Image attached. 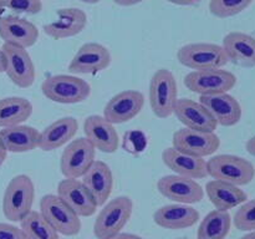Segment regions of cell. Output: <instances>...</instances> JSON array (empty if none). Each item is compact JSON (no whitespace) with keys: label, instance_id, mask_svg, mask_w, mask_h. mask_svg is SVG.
<instances>
[{"label":"cell","instance_id":"6da1fadb","mask_svg":"<svg viewBox=\"0 0 255 239\" xmlns=\"http://www.w3.org/2000/svg\"><path fill=\"white\" fill-rule=\"evenodd\" d=\"M35 199V186L26 174L12 177L2 197V213L7 221L21 222L30 212Z\"/></svg>","mask_w":255,"mask_h":239},{"label":"cell","instance_id":"7a4b0ae2","mask_svg":"<svg viewBox=\"0 0 255 239\" xmlns=\"http://www.w3.org/2000/svg\"><path fill=\"white\" fill-rule=\"evenodd\" d=\"M133 211V202L127 196H119L102 206L94 223V234L97 239H111L121 233Z\"/></svg>","mask_w":255,"mask_h":239},{"label":"cell","instance_id":"3957f363","mask_svg":"<svg viewBox=\"0 0 255 239\" xmlns=\"http://www.w3.org/2000/svg\"><path fill=\"white\" fill-rule=\"evenodd\" d=\"M207 171L217 181H223L234 186H247L255 177L254 164L236 154H217L207 161Z\"/></svg>","mask_w":255,"mask_h":239},{"label":"cell","instance_id":"277c9868","mask_svg":"<svg viewBox=\"0 0 255 239\" xmlns=\"http://www.w3.org/2000/svg\"><path fill=\"white\" fill-rule=\"evenodd\" d=\"M41 91L50 101L72 105L89 99L91 86L81 77L72 75H52L42 81Z\"/></svg>","mask_w":255,"mask_h":239},{"label":"cell","instance_id":"5b68a950","mask_svg":"<svg viewBox=\"0 0 255 239\" xmlns=\"http://www.w3.org/2000/svg\"><path fill=\"white\" fill-rule=\"evenodd\" d=\"M177 59L183 66L194 70L223 69L228 57L222 45L212 42H191L177 51Z\"/></svg>","mask_w":255,"mask_h":239},{"label":"cell","instance_id":"8992f818","mask_svg":"<svg viewBox=\"0 0 255 239\" xmlns=\"http://www.w3.org/2000/svg\"><path fill=\"white\" fill-rule=\"evenodd\" d=\"M178 96L177 81L172 71L159 69L149 82V105L152 112L158 119H168L173 114Z\"/></svg>","mask_w":255,"mask_h":239},{"label":"cell","instance_id":"52a82bcc","mask_svg":"<svg viewBox=\"0 0 255 239\" xmlns=\"http://www.w3.org/2000/svg\"><path fill=\"white\" fill-rule=\"evenodd\" d=\"M40 213L62 236L74 237L81 231L80 217L57 194H45L40 199Z\"/></svg>","mask_w":255,"mask_h":239},{"label":"cell","instance_id":"ba28073f","mask_svg":"<svg viewBox=\"0 0 255 239\" xmlns=\"http://www.w3.org/2000/svg\"><path fill=\"white\" fill-rule=\"evenodd\" d=\"M184 86L199 96L226 94L237 85V76L223 69L197 70L184 76Z\"/></svg>","mask_w":255,"mask_h":239},{"label":"cell","instance_id":"9c48e42d","mask_svg":"<svg viewBox=\"0 0 255 239\" xmlns=\"http://www.w3.org/2000/svg\"><path fill=\"white\" fill-rule=\"evenodd\" d=\"M96 149L86 137L72 139L65 147L60 158V169L65 178L79 179L96 159Z\"/></svg>","mask_w":255,"mask_h":239},{"label":"cell","instance_id":"30bf717a","mask_svg":"<svg viewBox=\"0 0 255 239\" xmlns=\"http://www.w3.org/2000/svg\"><path fill=\"white\" fill-rule=\"evenodd\" d=\"M5 57V74L20 89L32 86L36 77L34 61L26 49L10 44L0 47Z\"/></svg>","mask_w":255,"mask_h":239},{"label":"cell","instance_id":"8fae6325","mask_svg":"<svg viewBox=\"0 0 255 239\" xmlns=\"http://www.w3.org/2000/svg\"><path fill=\"white\" fill-rule=\"evenodd\" d=\"M172 144L177 151L204 158L218 151L221 139L214 132L196 131L183 127L173 133Z\"/></svg>","mask_w":255,"mask_h":239},{"label":"cell","instance_id":"7c38bea8","mask_svg":"<svg viewBox=\"0 0 255 239\" xmlns=\"http://www.w3.org/2000/svg\"><path fill=\"white\" fill-rule=\"evenodd\" d=\"M157 189L167 199L179 204L199 203L204 198V189L196 179L168 174L157 182Z\"/></svg>","mask_w":255,"mask_h":239},{"label":"cell","instance_id":"4fadbf2b","mask_svg":"<svg viewBox=\"0 0 255 239\" xmlns=\"http://www.w3.org/2000/svg\"><path fill=\"white\" fill-rule=\"evenodd\" d=\"M144 106V95L137 90H125L109 100L104 109V117L112 124L133 120Z\"/></svg>","mask_w":255,"mask_h":239},{"label":"cell","instance_id":"5bb4252c","mask_svg":"<svg viewBox=\"0 0 255 239\" xmlns=\"http://www.w3.org/2000/svg\"><path fill=\"white\" fill-rule=\"evenodd\" d=\"M110 50L99 42H86L82 45L69 64L72 74L94 75L106 70L111 65Z\"/></svg>","mask_w":255,"mask_h":239},{"label":"cell","instance_id":"9a60e30c","mask_svg":"<svg viewBox=\"0 0 255 239\" xmlns=\"http://www.w3.org/2000/svg\"><path fill=\"white\" fill-rule=\"evenodd\" d=\"M57 196L79 217H92L97 211L96 202L80 179L65 178L57 184Z\"/></svg>","mask_w":255,"mask_h":239},{"label":"cell","instance_id":"2e32d148","mask_svg":"<svg viewBox=\"0 0 255 239\" xmlns=\"http://www.w3.org/2000/svg\"><path fill=\"white\" fill-rule=\"evenodd\" d=\"M56 20L44 25V32L54 40L72 37L82 32L87 25V15L79 7H62L56 11Z\"/></svg>","mask_w":255,"mask_h":239},{"label":"cell","instance_id":"e0dca14e","mask_svg":"<svg viewBox=\"0 0 255 239\" xmlns=\"http://www.w3.org/2000/svg\"><path fill=\"white\" fill-rule=\"evenodd\" d=\"M0 37L4 44L27 49L36 44L39 30L29 20L9 15L0 17Z\"/></svg>","mask_w":255,"mask_h":239},{"label":"cell","instance_id":"ac0fdd59","mask_svg":"<svg viewBox=\"0 0 255 239\" xmlns=\"http://www.w3.org/2000/svg\"><path fill=\"white\" fill-rule=\"evenodd\" d=\"M84 132L95 149L104 153H115L119 149L120 138L115 124L104 116L91 115L84 122Z\"/></svg>","mask_w":255,"mask_h":239},{"label":"cell","instance_id":"d6986e66","mask_svg":"<svg viewBox=\"0 0 255 239\" xmlns=\"http://www.w3.org/2000/svg\"><path fill=\"white\" fill-rule=\"evenodd\" d=\"M173 114L187 128L203 132H214L218 126L213 115L201 102L191 99L177 100Z\"/></svg>","mask_w":255,"mask_h":239},{"label":"cell","instance_id":"ffe728a7","mask_svg":"<svg viewBox=\"0 0 255 239\" xmlns=\"http://www.w3.org/2000/svg\"><path fill=\"white\" fill-rule=\"evenodd\" d=\"M81 178L97 207H102L109 202L114 189V174L109 164L96 159Z\"/></svg>","mask_w":255,"mask_h":239},{"label":"cell","instance_id":"44dd1931","mask_svg":"<svg viewBox=\"0 0 255 239\" xmlns=\"http://www.w3.org/2000/svg\"><path fill=\"white\" fill-rule=\"evenodd\" d=\"M162 161L177 176L191 179H203L208 176L206 159L179 152L173 147H168L162 152Z\"/></svg>","mask_w":255,"mask_h":239},{"label":"cell","instance_id":"7402d4cb","mask_svg":"<svg viewBox=\"0 0 255 239\" xmlns=\"http://www.w3.org/2000/svg\"><path fill=\"white\" fill-rule=\"evenodd\" d=\"M199 102L213 115L217 123L223 127L236 126L242 119V106L234 96L226 94L201 96Z\"/></svg>","mask_w":255,"mask_h":239},{"label":"cell","instance_id":"603a6c76","mask_svg":"<svg viewBox=\"0 0 255 239\" xmlns=\"http://www.w3.org/2000/svg\"><path fill=\"white\" fill-rule=\"evenodd\" d=\"M199 212L188 204H167L153 213V221L158 227L179 231L193 227L199 221Z\"/></svg>","mask_w":255,"mask_h":239},{"label":"cell","instance_id":"cb8c5ba5","mask_svg":"<svg viewBox=\"0 0 255 239\" xmlns=\"http://www.w3.org/2000/svg\"><path fill=\"white\" fill-rule=\"evenodd\" d=\"M228 61L241 67H255V37L242 31H232L223 39Z\"/></svg>","mask_w":255,"mask_h":239},{"label":"cell","instance_id":"d4e9b609","mask_svg":"<svg viewBox=\"0 0 255 239\" xmlns=\"http://www.w3.org/2000/svg\"><path fill=\"white\" fill-rule=\"evenodd\" d=\"M79 129V122L75 117L66 116L56 120L40 132L39 148L42 151H54L72 141Z\"/></svg>","mask_w":255,"mask_h":239},{"label":"cell","instance_id":"484cf974","mask_svg":"<svg viewBox=\"0 0 255 239\" xmlns=\"http://www.w3.org/2000/svg\"><path fill=\"white\" fill-rule=\"evenodd\" d=\"M204 192L218 211L228 212L229 209L239 207L248 199V194L241 187L217 179L207 182Z\"/></svg>","mask_w":255,"mask_h":239},{"label":"cell","instance_id":"4316f807","mask_svg":"<svg viewBox=\"0 0 255 239\" xmlns=\"http://www.w3.org/2000/svg\"><path fill=\"white\" fill-rule=\"evenodd\" d=\"M40 132L35 127L26 124L6 127L0 129V141L6 152L24 153L37 148Z\"/></svg>","mask_w":255,"mask_h":239},{"label":"cell","instance_id":"83f0119b","mask_svg":"<svg viewBox=\"0 0 255 239\" xmlns=\"http://www.w3.org/2000/svg\"><path fill=\"white\" fill-rule=\"evenodd\" d=\"M32 114V104L25 97H5L0 100V127L22 124Z\"/></svg>","mask_w":255,"mask_h":239},{"label":"cell","instance_id":"f1b7e54d","mask_svg":"<svg viewBox=\"0 0 255 239\" xmlns=\"http://www.w3.org/2000/svg\"><path fill=\"white\" fill-rule=\"evenodd\" d=\"M232 217L229 212H209L201 222L197 232V239H226L231 232Z\"/></svg>","mask_w":255,"mask_h":239},{"label":"cell","instance_id":"f546056e","mask_svg":"<svg viewBox=\"0 0 255 239\" xmlns=\"http://www.w3.org/2000/svg\"><path fill=\"white\" fill-rule=\"evenodd\" d=\"M20 228L26 239H60L59 233L36 211H31L20 222Z\"/></svg>","mask_w":255,"mask_h":239},{"label":"cell","instance_id":"4dcf8cb0","mask_svg":"<svg viewBox=\"0 0 255 239\" xmlns=\"http://www.w3.org/2000/svg\"><path fill=\"white\" fill-rule=\"evenodd\" d=\"M254 0H211L209 11L219 19L236 16L252 5Z\"/></svg>","mask_w":255,"mask_h":239},{"label":"cell","instance_id":"1f68e13d","mask_svg":"<svg viewBox=\"0 0 255 239\" xmlns=\"http://www.w3.org/2000/svg\"><path fill=\"white\" fill-rule=\"evenodd\" d=\"M233 223L242 232L255 231V198L244 202L234 214Z\"/></svg>","mask_w":255,"mask_h":239},{"label":"cell","instance_id":"d6a6232c","mask_svg":"<svg viewBox=\"0 0 255 239\" xmlns=\"http://www.w3.org/2000/svg\"><path fill=\"white\" fill-rule=\"evenodd\" d=\"M0 9L17 14L36 15L42 10L41 0H0Z\"/></svg>","mask_w":255,"mask_h":239},{"label":"cell","instance_id":"836d02e7","mask_svg":"<svg viewBox=\"0 0 255 239\" xmlns=\"http://www.w3.org/2000/svg\"><path fill=\"white\" fill-rule=\"evenodd\" d=\"M0 239H26L21 228L0 222Z\"/></svg>","mask_w":255,"mask_h":239},{"label":"cell","instance_id":"e575fe53","mask_svg":"<svg viewBox=\"0 0 255 239\" xmlns=\"http://www.w3.org/2000/svg\"><path fill=\"white\" fill-rule=\"evenodd\" d=\"M166 1L179 5V6H196V5L201 4L202 0H166Z\"/></svg>","mask_w":255,"mask_h":239},{"label":"cell","instance_id":"d590c367","mask_svg":"<svg viewBox=\"0 0 255 239\" xmlns=\"http://www.w3.org/2000/svg\"><path fill=\"white\" fill-rule=\"evenodd\" d=\"M142 1H144V0H114L115 4L120 5V6H133V5L139 4Z\"/></svg>","mask_w":255,"mask_h":239},{"label":"cell","instance_id":"8d00e7d4","mask_svg":"<svg viewBox=\"0 0 255 239\" xmlns=\"http://www.w3.org/2000/svg\"><path fill=\"white\" fill-rule=\"evenodd\" d=\"M246 148H247V151H248L249 154H252V156L255 157V136L251 137V138L247 141Z\"/></svg>","mask_w":255,"mask_h":239},{"label":"cell","instance_id":"74e56055","mask_svg":"<svg viewBox=\"0 0 255 239\" xmlns=\"http://www.w3.org/2000/svg\"><path fill=\"white\" fill-rule=\"evenodd\" d=\"M111 239H143L142 237L137 236V234H131V233H119L117 236L112 237Z\"/></svg>","mask_w":255,"mask_h":239},{"label":"cell","instance_id":"f35d334b","mask_svg":"<svg viewBox=\"0 0 255 239\" xmlns=\"http://www.w3.org/2000/svg\"><path fill=\"white\" fill-rule=\"evenodd\" d=\"M6 154H7L6 149L4 148L1 141H0V166H1V164L5 162V159H6Z\"/></svg>","mask_w":255,"mask_h":239},{"label":"cell","instance_id":"ab89813d","mask_svg":"<svg viewBox=\"0 0 255 239\" xmlns=\"http://www.w3.org/2000/svg\"><path fill=\"white\" fill-rule=\"evenodd\" d=\"M1 72H5V57L1 49H0V74H1Z\"/></svg>","mask_w":255,"mask_h":239},{"label":"cell","instance_id":"60d3db41","mask_svg":"<svg viewBox=\"0 0 255 239\" xmlns=\"http://www.w3.org/2000/svg\"><path fill=\"white\" fill-rule=\"evenodd\" d=\"M241 239H255V231L249 232L248 234H246L244 237H242Z\"/></svg>","mask_w":255,"mask_h":239},{"label":"cell","instance_id":"b9f144b4","mask_svg":"<svg viewBox=\"0 0 255 239\" xmlns=\"http://www.w3.org/2000/svg\"><path fill=\"white\" fill-rule=\"evenodd\" d=\"M80 1L85 2V4H97V2H100L101 0H80Z\"/></svg>","mask_w":255,"mask_h":239}]
</instances>
